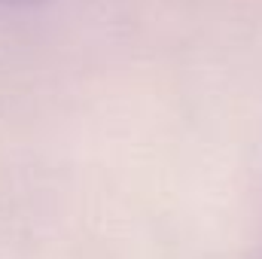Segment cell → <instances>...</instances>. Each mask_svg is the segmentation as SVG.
<instances>
[{"mask_svg": "<svg viewBox=\"0 0 262 259\" xmlns=\"http://www.w3.org/2000/svg\"><path fill=\"white\" fill-rule=\"evenodd\" d=\"M3 3H18V0H3Z\"/></svg>", "mask_w": 262, "mask_h": 259, "instance_id": "1", "label": "cell"}]
</instances>
